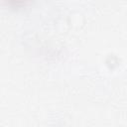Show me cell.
<instances>
[{
	"label": "cell",
	"instance_id": "cell-1",
	"mask_svg": "<svg viewBox=\"0 0 127 127\" xmlns=\"http://www.w3.org/2000/svg\"><path fill=\"white\" fill-rule=\"evenodd\" d=\"M9 5H12V6H15V7H19V6H22L26 3L27 0H5Z\"/></svg>",
	"mask_w": 127,
	"mask_h": 127
}]
</instances>
